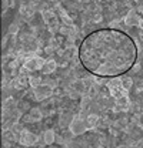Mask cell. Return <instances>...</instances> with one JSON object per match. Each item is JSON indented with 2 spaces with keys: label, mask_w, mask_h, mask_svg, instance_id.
<instances>
[{
  "label": "cell",
  "mask_w": 143,
  "mask_h": 148,
  "mask_svg": "<svg viewBox=\"0 0 143 148\" xmlns=\"http://www.w3.org/2000/svg\"><path fill=\"white\" fill-rule=\"evenodd\" d=\"M137 44L123 30L103 27L90 32L79 44L82 67L99 78H117L127 74L137 61Z\"/></svg>",
  "instance_id": "1"
}]
</instances>
